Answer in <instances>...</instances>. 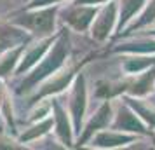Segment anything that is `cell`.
<instances>
[]
</instances>
